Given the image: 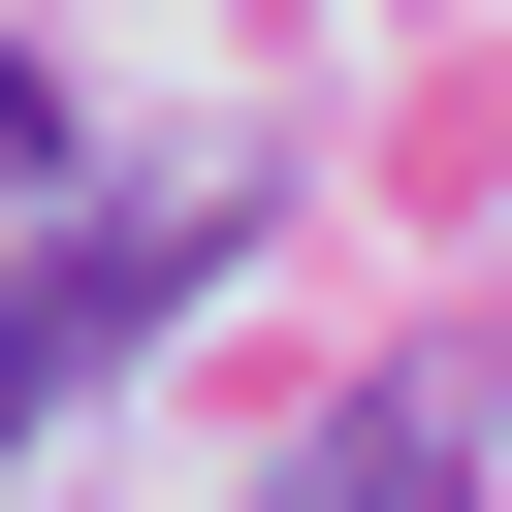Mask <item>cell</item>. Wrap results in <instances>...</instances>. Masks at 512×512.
Wrapping results in <instances>:
<instances>
[{
	"label": "cell",
	"instance_id": "cell-2",
	"mask_svg": "<svg viewBox=\"0 0 512 512\" xmlns=\"http://www.w3.org/2000/svg\"><path fill=\"white\" fill-rule=\"evenodd\" d=\"M288 512H480V384H448V352H384V384L288 448Z\"/></svg>",
	"mask_w": 512,
	"mask_h": 512
},
{
	"label": "cell",
	"instance_id": "cell-3",
	"mask_svg": "<svg viewBox=\"0 0 512 512\" xmlns=\"http://www.w3.org/2000/svg\"><path fill=\"white\" fill-rule=\"evenodd\" d=\"M0 192H64V64H0Z\"/></svg>",
	"mask_w": 512,
	"mask_h": 512
},
{
	"label": "cell",
	"instance_id": "cell-1",
	"mask_svg": "<svg viewBox=\"0 0 512 512\" xmlns=\"http://www.w3.org/2000/svg\"><path fill=\"white\" fill-rule=\"evenodd\" d=\"M192 256H224V224H192V192H96V224H64V256H0V448H32V416H64V384H96V352H128V320H160V288H192Z\"/></svg>",
	"mask_w": 512,
	"mask_h": 512
}]
</instances>
